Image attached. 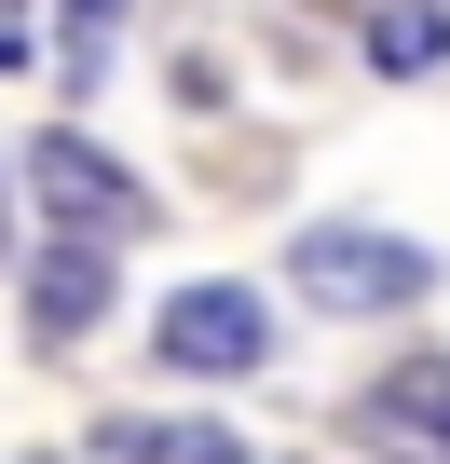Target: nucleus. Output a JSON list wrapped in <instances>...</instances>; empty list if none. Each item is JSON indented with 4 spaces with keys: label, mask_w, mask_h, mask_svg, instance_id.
<instances>
[{
    "label": "nucleus",
    "mask_w": 450,
    "mask_h": 464,
    "mask_svg": "<svg viewBox=\"0 0 450 464\" xmlns=\"http://www.w3.org/2000/svg\"><path fill=\"white\" fill-rule=\"evenodd\" d=\"M287 287L314 314H409L436 287V260L409 246V232H369V218H314L301 246H287Z\"/></svg>",
    "instance_id": "1"
},
{
    "label": "nucleus",
    "mask_w": 450,
    "mask_h": 464,
    "mask_svg": "<svg viewBox=\"0 0 450 464\" xmlns=\"http://www.w3.org/2000/svg\"><path fill=\"white\" fill-rule=\"evenodd\" d=\"M150 355L191 369V382H246V369L273 355V314H260V287H177V301L150 314Z\"/></svg>",
    "instance_id": "2"
},
{
    "label": "nucleus",
    "mask_w": 450,
    "mask_h": 464,
    "mask_svg": "<svg viewBox=\"0 0 450 464\" xmlns=\"http://www.w3.org/2000/svg\"><path fill=\"white\" fill-rule=\"evenodd\" d=\"M28 191H42V218H55V232H82V246H123V232L150 218V205H137V178H123L96 137H69V123H55V137H28Z\"/></svg>",
    "instance_id": "3"
},
{
    "label": "nucleus",
    "mask_w": 450,
    "mask_h": 464,
    "mask_svg": "<svg viewBox=\"0 0 450 464\" xmlns=\"http://www.w3.org/2000/svg\"><path fill=\"white\" fill-rule=\"evenodd\" d=\"M355 437H369V464H450V355H396L355 396Z\"/></svg>",
    "instance_id": "4"
},
{
    "label": "nucleus",
    "mask_w": 450,
    "mask_h": 464,
    "mask_svg": "<svg viewBox=\"0 0 450 464\" xmlns=\"http://www.w3.org/2000/svg\"><path fill=\"white\" fill-rule=\"evenodd\" d=\"M28 314H42V342H82V328L110 314V246H82V232H55V246L28 260Z\"/></svg>",
    "instance_id": "5"
},
{
    "label": "nucleus",
    "mask_w": 450,
    "mask_h": 464,
    "mask_svg": "<svg viewBox=\"0 0 450 464\" xmlns=\"http://www.w3.org/2000/svg\"><path fill=\"white\" fill-rule=\"evenodd\" d=\"M96 464H246L233 423H96Z\"/></svg>",
    "instance_id": "6"
},
{
    "label": "nucleus",
    "mask_w": 450,
    "mask_h": 464,
    "mask_svg": "<svg viewBox=\"0 0 450 464\" xmlns=\"http://www.w3.org/2000/svg\"><path fill=\"white\" fill-rule=\"evenodd\" d=\"M436 55H450V14H436V0H382V14H369V69L409 82V69H436Z\"/></svg>",
    "instance_id": "7"
},
{
    "label": "nucleus",
    "mask_w": 450,
    "mask_h": 464,
    "mask_svg": "<svg viewBox=\"0 0 450 464\" xmlns=\"http://www.w3.org/2000/svg\"><path fill=\"white\" fill-rule=\"evenodd\" d=\"M69 14H82V28H96V14H123V0H69Z\"/></svg>",
    "instance_id": "8"
},
{
    "label": "nucleus",
    "mask_w": 450,
    "mask_h": 464,
    "mask_svg": "<svg viewBox=\"0 0 450 464\" xmlns=\"http://www.w3.org/2000/svg\"><path fill=\"white\" fill-rule=\"evenodd\" d=\"M0 55H14V14H0Z\"/></svg>",
    "instance_id": "9"
}]
</instances>
